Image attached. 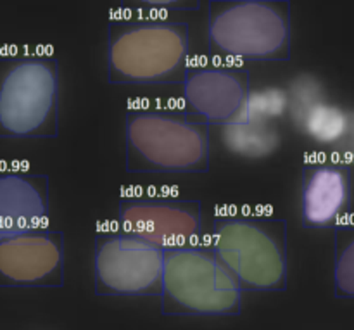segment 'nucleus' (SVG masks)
I'll return each instance as SVG.
<instances>
[{
	"label": "nucleus",
	"instance_id": "obj_9",
	"mask_svg": "<svg viewBox=\"0 0 354 330\" xmlns=\"http://www.w3.org/2000/svg\"><path fill=\"white\" fill-rule=\"evenodd\" d=\"M116 223L166 249L204 239L199 201L173 197H121Z\"/></svg>",
	"mask_w": 354,
	"mask_h": 330
},
{
	"label": "nucleus",
	"instance_id": "obj_3",
	"mask_svg": "<svg viewBox=\"0 0 354 330\" xmlns=\"http://www.w3.org/2000/svg\"><path fill=\"white\" fill-rule=\"evenodd\" d=\"M207 242L242 291L273 293L287 287V221L265 213H220Z\"/></svg>",
	"mask_w": 354,
	"mask_h": 330
},
{
	"label": "nucleus",
	"instance_id": "obj_6",
	"mask_svg": "<svg viewBox=\"0 0 354 330\" xmlns=\"http://www.w3.org/2000/svg\"><path fill=\"white\" fill-rule=\"evenodd\" d=\"M59 61L50 55L0 57V138H55Z\"/></svg>",
	"mask_w": 354,
	"mask_h": 330
},
{
	"label": "nucleus",
	"instance_id": "obj_8",
	"mask_svg": "<svg viewBox=\"0 0 354 330\" xmlns=\"http://www.w3.org/2000/svg\"><path fill=\"white\" fill-rule=\"evenodd\" d=\"M183 85V109L211 125H244L251 107V76L245 68L211 57L189 64Z\"/></svg>",
	"mask_w": 354,
	"mask_h": 330
},
{
	"label": "nucleus",
	"instance_id": "obj_1",
	"mask_svg": "<svg viewBox=\"0 0 354 330\" xmlns=\"http://www.w3.org/2000/svg\"><path fill=\"white\" fill-rule=\"evenodd\" d=\"M189 24L130 10L109 19L107 78L116 85H182L189 68Z\"/></svg>",
	"mask_w": 354,
	"mask_h": 330
},
{
	"label": "nucleus",
	"instance_id": "obj_5",
	"mask_svg": "<svg viewBox=\"0 0 354 330\" xmlns=\"http://www.w3.org/2000/svg\"><path fill=\"white\" fill-rule=\"evenodd\" d=\"M242 287L207 242L166 249L161 313L166 317H235Z\"/></svg>",
	"mask_w": 354,
	"mask_h": 330
},
{
	"label": "nucleus",
	"instance_id": "obj_10",
	"mask_svg": "<svg viewBox=\"0 0 354 330\" xmlns=\"http://www.w3.org/2000/svg\"><path fill=\"white\" fill-rule=\"evenodd\" d=\"M64 286V234L47 227L0 239V287Z\"/></svg>",
	"mask_w": 354,
	"mask_h": 330
},
{
	"label": "nucleus",
	"instance_id": "obj_2",
	"mask_svg": "<svg viewBox=\"0 0 354 330\" xmlns=\"http://www.w3.org/2000/svg\"><path fill=\"white\" fill-rule=\"evenodd\" d=\"M124 140L130 173L209 172V125L185 109L133 107L127 113Z\"/></svg>",
	"mask_w": 354,
	"mask_h": 330
},
{
	"label": "nucleus",
	"instance_id": "obj_12",
	"mask_svg": "<svg viewBox=\"0 0 354 330\" xmlns=\"http://www.w3.org/2000/svg\"><path fill=\"white\" fill-rule=\"evenodd\" d=\"M50 217L48 176L0 168V239L47 227Z\"/></svg>",
	"mask_w": 354,
	"mask_h": 330
},
{
	"label": "nucleus",
	"instance_id": "obj_7",
	"mask_svg": "<svg viewBox=\"0 0 354 330\" xmlns=\"http://www.w3.org/2000/svg\"><path fill=\"white\" fill-rule=\"evenodd\" d=\"M165 249L113 225L95 234L93 279L97 296L159 297Z\"/></svg>",
	"mask_w": 354,
	"mask_h": 330
},
{
	"label": "nucleus",
	"instance_id": "obj_13",
	"mask_svg": "<svg viewBox=\"0 0 354 330\" xmlns=\"http://www.w3.org/2000/svg\"><path fill=\"white\" fill-rule=\"evenodd\" d=\"M334 291L339 300H354V225L334 228Z\"/></svg>",
	"mask_w": 354,
	"mask_h": 330
},
{
	"label": "nucleus",
	"instance_id": "obj_11",
	"mask_svg": "<svg viewBox=\"0 0 354 330\" xmlns=\"http://www.w3.org/2000/svg\"><path fill=\"white\" fill-rule=\"evenodd\" d=\"M353 175L348 163L315 158L301 172V221L304 228L324 230L344 223L351 213Z\"/></svg>",
	"mask_w": 354,
	"mask_h": 330
},
{
	"label": "nucleus",
	"instance_id": "obj_4",
	"mask_svg": "<svg viewBox=\"0 0 354 330\" xmlns=\"http://www.w3.org/2000/svg\"><path fill=\"white\" fill-rule=\"evenodd\" d=\"M290 14V0H209V55L230 62L289 61Z\"/></svg>",
	"mask_w": 354,
	"mask_h": 330
},
{
	"label": "nucleus",
	"instance_id": "obj_14",
	"mask_svg": "<svg viewBox=\"0 0 354 330\" xmlns=\"http://www.w3.org/2000/svg\"><path fill=\"white\" fill-rule=\"evenodd\" d=\"M124 9L137 12H175V10H197L201 0H121Z\"/></svg>",
	"mask_w": 354,
	"mask_h": 330
}]
</instances>
